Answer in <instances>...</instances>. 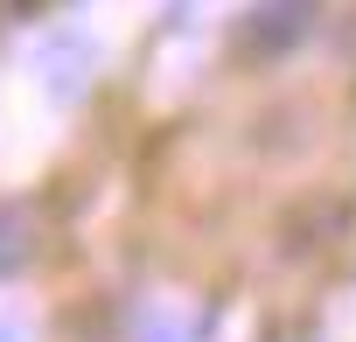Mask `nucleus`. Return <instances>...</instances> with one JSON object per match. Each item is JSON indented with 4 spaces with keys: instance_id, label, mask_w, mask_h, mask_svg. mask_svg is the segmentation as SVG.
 I'll return each instance as SVG.
<instances>
[{
    "instance_id": "1",
    "label": "nucleus",
    "mask_w": 356,
    "mask_h": 342,
    "mask_svg": "<svg viewBox=\"0 0 356 342\" xmlns=\"http://www.w3.org/2000/svg\"><path fill=\"white\" fill-rule=\"evenodd\" d=\"M307 28H314V0H252L245 22H238V49L245 56H286Z\"/></svg>"
},
{
    "instance_id": "2",
    "label": "nucleus",
    "mask_w": 356,
    "mask_h": 342,
    "mask_svg": "<svg viewBox=\"0 0 356 342\" xmlns=\"http://www.w3.org/2000/svg\"><path fill=\"white\" fill-rule=\"evenodd\" d=\"M29 259V217L22 210H0V272H15Z\"/></svg>"
},
{
    "instance_id": "3",
    "label": "nucleus",
    "mask_w": 356,
    "mask_h": 342,
    "mask_svg": "<svg viewBox=\"0 0 356 342\" xmlns=\"http://www.w3.org/2000/svg\"><path fill=\"white\" fill-rule=\"evenodd\" d=\"M147 342H175V335H168V328H154V335H147Z\"/></svg>"
}]
</instances>
